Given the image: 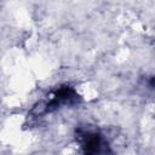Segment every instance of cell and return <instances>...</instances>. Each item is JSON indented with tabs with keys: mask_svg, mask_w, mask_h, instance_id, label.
Listing matches in <instances>:
<instances>
[{
	"mask_svg": "<svg viewBox=\"0 0 155 155\" xmlns=\"http://www.w3.org/2000/svg\"><path fill=\"white\" fill-rule=\"evenodd\" d=\"M85 155H99L101 153V138L98 134H90L84 142Z\"/></svg>",
	"mask_w": 155,
	"mask_h": 155,
	"instance_id": "obj_1",
	"label": "cell"
}]
</instances>
